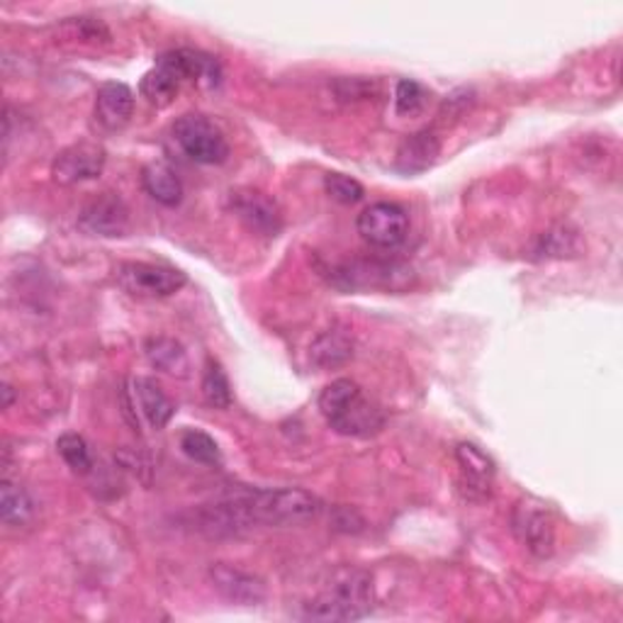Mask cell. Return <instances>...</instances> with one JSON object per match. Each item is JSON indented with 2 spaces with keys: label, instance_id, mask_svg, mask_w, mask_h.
I'll list each match as a JSON object with an SVG mask.
<instances>
[{
  "label": "cell",
  "instance_id": "obj_1",
  "mask_svg": "<svg viewBox=\"0 0 623 623\" xmlns=\"http://www.w3.org/2000/svg\"><path fill=\"white\" fill-rule=\"evenodd\" d=\"M321 509L319 497L300 488L234 490L197 517L207 535H239L252 527H300L315 521Z\"/></svg>",
  "mask_w": 623,
  "mask_h": 623
},
{
  "label": "cell",
  "instance_id": "obj_2",
  "mask_svg": "<svg viewBox=\"0 0 623 623\" xmlns=\"http://www.w3.org/2000/svg\"><path fill=\"white\" fill-rule=\"evenodd\" d=\"M319 412L336 433L354 439H370L385 427L382 409L348 378L334 380L321 390Z\"/></svg>",
  "mask_w": 623,
  "mask_h": 623
},
{
  "label": "cell",
  "instance_id": "obj_3",
  "mask_svg": "<svg viewBox=\"0 0 623 623\" xmlns=\"http://www.w3.org/2000/svg\"><path fill=\"white\" fill-rule=\"evenodd\" d=\"M372 612V582L366 572L348 570L329 590L305 604V621H358Z\"/></svg>",
  "mask_w": 623,
  "mask_h": 623
},
{
  "label": "cell",
  "instance_id": "obj_4",
  "mask_svg": "<svg viewBox=\"0 0 623 623\" xmlns=\"http://www.w3.org/2000/svg\"><path fill=\"white\" fill-rule=\"evenodd\" d=\"M173 140L183 149V154L195 164L217 166L229 156V142L215 122L205 115H183L173 122Z\"/></svg>",
  "mask_w": 623,
  "mask_h": 623
},
{
  "label": "cell",
  "instance_id": "obj_5",
  "mask_svg": "<svg viewBox=\"0 0 623 623\" xmlns=\"http://www.w3.org/2000/svg\"><path fill=\"white\" fill-rule=\"evenodd\" d=\"M115 278L120 288L134 297H168L176 295L188 283V276L183 270L161 264H144V261L120 264Z\"/></svg>",
  "mask_w": 623,
  "mask_h": 623
},
{
  "label": "cell",
  "instance_id": "obj_6",
  "mask_svg": "<svg viewBox=\"0 0 623 623\" xmlns=\"http://www.w3.org/2000/svg\"><path fill=\"white\" fill-rule=\"evenodd\" d=\"M512 529L517 539L535 558H551L555 551V519L548 504L539 500H523L514 507Z\"/></svg>",
  "mask_w": 623,
  "mask_h": 623
},
{
  "label": "cell",
  "instance_id": "obj_7",
  "mask_svg": "<svg viewBox=\"0 0 623 623\" xmlns=\"http://www.w3.org/2000/svg\"><path fill=\"white\" fill-rule=\"evenodd\" d=\"M358 234L376 248L400 246L409 234L407 212L395 203H376L360 212L356 219Z\"/></svg>",
  "mask_w": 623,
  "mask_h": 623
},
{
  "label": "cell",
  "instance_id": "obj_8",
  "mask_svg": "<svg viewBox=\"0 0 623 623\" xmlns=\"http://www.w3.org/2000/svg\"><path fill=\"white\" fill-rule=\"evenodd\" d=\"M334 285L346 290L360 288H388V290H405L412 280V268L400 264H378V261H360V264H346L341 268H334L331 273Z\"/></svg>",
  "mask_w": 623,
  "mask_h": 623
},
{
  "label": "cell",
  "instance_id": "obj_9",
  "mask_svg": "<svg viewBox=\"0 0 623 623\" xmlns=\"http://www.w3.org/2000/svg\"><path fill=\"white\" fill-rule=\"evenodd\" d=\"M105 168V149L93 142H79L64 149L52 166V176L61 185H76L83 181H93Z\"/></svg>",
  "mask_w": 623,
  "mask_h": 623
},
{
  "label": "cell",
  "instance_id": "obj_10",
  "mask_svg": "<svg viewBox=\"0 0 623 623\" xmlns=\"http://www.w3.org/2000/svg\"><path fill=\"white\" fill-rule=\"evenodd\" d=\"M234 215L239 217L248 229L261 236H278L283 229V212L278 203L258 191H234L229 197Z\"/></svg>",
  "mask_w": 623,
  "mask_h": 623
},
{
  "label": "cell",
  "instance_id": "obj_11",
  "mask_svg": "<svg viewBox=\"0 0 623 623\" xmlns=\"http://www.w3.org/2000/svg\"><path fill=\"white\" fill-rule=\"evenodd\" d=\"M79 224L93 236H122L130 227V207L118 193L95 195L81 210Z\"/></svg>",
  "mask_w": 623,
  "mask_h": 623
},
{
  "label": "cell",
  "instance_id": "obj_12",
  "mask_svg": "<svg viewBox=\"0 0 623 623\" xmlns=\"http://www.w3.org/2000/svg\"><path fill=\"white\" fill-rule=\"evenodd\" d=\"M210 582L224 600L239 606H256L266 600V582L252 572L234 568L229 563H215L210 568Z\"/></svg>",
  "mask_w": 623,
  "mask_h": 623
},
{
  "label": "cell",
  "instance_id": "obj_13",
  "mask_svg": "<svg viewBox=\"0 0 623 623\" xmlns=\"http://www.w3.org/2000/svg\"><path fill=\"white\" fill-rule=\"evenodd\" d=\"M456 460L460 468V484H463L468 500H484L490 497L492 480L497 476L494 460L482 451L476 443H458L456 446Z\"/></svg>",
  "mask_w": 623,
  "mask_h": 623
},
{
  "label": "cell",
  "instance_id": "obj_14",
  "mask_svg": "<svg viewBox=\"0 0 623 623\" xmlns=\"http://www.w3.org/2000/svg\"><path fill=\"white\" fill-rule=\"evenodd\" d=\"M134 112V93L127 83L108 81L95 95V118L105 130L115 132L130 122Z\"/></svg>",
  "mask_w": 623,
  "mask_h": 623
},
{
  "label": "cell",
  "instance_id": "obj_15",
  "mask_svg": "<svg viewBox=\"0 0 623 623\" xmlns=\"http://www.w3.org/2000/svg\"><path fill=\"white\" fill-rule=\"evenodd\" d=\"M161 57L168 61L183 83L193 81V83L207 85V89H215L222 79L219 61L212 54L201 52V49H173V52H166Z\"/></svg>",
  "mask_w": 623,
  "mask_h": 623
},
{
  "label": "cell",
  "instance_id": "obj_16",
  "mask_svg": "<svg viewBox=\"0 0 623 623\" xmlns=\"http://www.w3.org/2000/svg\"><path fill=\"white\" fill-rule=\"evenodd\" d=\"M439 154H441V142L433 132L423 130L417 134H409L400 144V149H397L395 168L400 173H407V176H415V173L429 171L436 164Z\"/></svg>",
  "mask_w": 623,
  "mask_h": 623
},
{
  "label": "cell",
  "instance_id": "obj_17",
  "mask_svg": "<svg viewBox=\"0 0 623 623\" xmlns=\"http://www.w3.org/2000/svg\"><path fill=\"white\" fill-rule=\"evenodd\" d=\"M132 395L136 407L142 409L144 419L149 421L152 429H164L176 415V405L171 402V397L164 392V388L152 378H134L132 380Z\"/></svg>",
  "mask_w": 623,
  "mask_h": 623
},
{
  "label": "cell",
  "instance_id": "obj_18",
  "mask_svg": "<svg viewBox=\"0 0 623 623\" xmlns=\"http://www.w3.org/2000/svg\"><path fill=\"white\" fill-rule=\"evenodd\" d=\"M181 85H183V81L178 73L171 69V64L164 57H159L156 67L144 73V79L140 83V93H142V98H146L149 105L168 108L173 101H176Z\"/></svg>",
  "mask_w": 623,
  "mask_h": 623
},
{
  "label": "cell",
  "instance_id": "obj_19",
  "mask_svg": "<svg viewBox=\"0 0 623 623\" xmlns=\"http://www.w3.org/2000/svg\"><path fill=\"white\" fill-rule=\"evenodd\" d=\"M354 358V339L341 329H329L319 334L309 346V360L317 368H339Z\"/></svg>",
  "mask_w": 623,
  "mask_h": 623
},
{
  "label": "cell",
  "instance_id": "obj_20",
  "mask_svg": "<svg viewBox=\"0 0 623 623\" xmlns=\"http://www.w3.org/2000/svg\"><path fill=\"white\" fill-rule=\"evenodd\" d=\"M144 354L149 358V364L168 372V376H178V378L188 376L191 360L181 341L168 339V336H154V339H149L144 344Z\"/></svg>",
  "mask_w": 623,
  "mask_h": 623
},
{
  "label": "cell",
  "instance_id": "obj_21",
  "mask_svg": "<svg viewBox=\"0 0 623 623\" xmlns=\"http://www.w3.org/2000/svg\"><path fill=\"white\" fill-rule=\"evenodd\" d=\"M142 185L156 203L166 207H176L183 201V183L166 164H149L142 171Z\"/></svg>",
  "mask_w": 623,
  "mask_h": 623
},
{
  "label": "cell",
  "instance_id": "obj_22",
  "mask_svg": "<svg viewBox=\"0 0 623 623\" xmlns=\"http://www.w3.org/2000/svg\"><path fill=\"white\" fill-rule=\"evenodd\" d=\"M582 252V242H580V234L575 229L565 227V224H560V227L548 229L539 236V242L533 246V256L535 258H572V256H580Z\"/></svg>",
  "mask_w": 623,
  "mask_h": 623
},
{
  "label": "cell",
  "instance_id": "obj_23",
  "mask_svg": "<svg viewBox=\"0 0 623 623\" xmlns=\"http://www.w3.org/2000/svg\"><path fill=\"white\" fill-rule=\"evenodd\" d=\"M0 517L8 527H24L34 517V502L28 490L10 482L8 478L0 484Z\"/></svg>",
  "mask_w": 623,
  "mask_h": 623
},
{
  "label": "cell",
  "instance_id": "obj_24",
  "mask_svg": "<svg viewBox=\"0 0 623 623\" xmlns=\"http://www.w3.org/2000/svg\"><path fill=\"white\" fill-rule=\"evenodd\" d=\"M203 397L207 400V405L215 409H229L234 402L229 378L217 360H207V368L203 376Z\"/></svg>",
  "mask_w": 623,
  "mask_h": 623
},
{
  "label": "cell",
  "instance_id": "obj_25",
  "mask_svg": "<svg viewBox=\"0 0 623 623\" xmlns=\"http://www.w3.org/2000/svg\"><path fill=\"white\" fill-rule=\"evenodd\" d=\"M181 448H183V453H185V456H188L191 460H195V463L217 466L219 460H222V453H219L217 441L212 439L210 433L201 431V429L183 431V436H181Z\"/></svg>",
  "mask_w": 623,
  "mask_h": 623
},
{
  "label": "cell",
  "instance_id": "obj_26",
  "mask_svg": "<svg viewBox=\"0 0 623 623\" xmlns=\"http://www.w3.org/2000/svg\"><path fill=\"white\" fill-rule=\"evenodd\" d=\"M57 451H59L61 458H64V463L73 472H81V476H85V472H91L93 458H91L89 443H85L83 436L71 433V431L69 433H61L59 439H57Z\"/></svg>",
  "mask_w": 623,
  "mask_h": 623
},
{
  "label": "cell",
  "instance_id": "obj_27",
  "mask_svg": "<svg viewBox=\"0 0 623 623\" xmlns=\"http://www.w3.org/2000/svg\"><path fill=\"white\" fill-rule=\"evenodd\" d=\"M427 103H429V93L421 83L409 81V79L397 83V91H395L397 115H402V118L419 115V112L427 108Z\"/></svg>",
  "mask_w": 623,
  "mask_h": 623
},
{
  "label": "cell",
  "instance_id": "obj_28",
  "mask_svg": "<svg viewBox=\"0 0 623 623\" xmlns=\"http://www.w3.org/2000/svg\"><path fill=\"white\" fill-rule=\"evenodd\" d=\"M324 191L339 205H356L364 201L366 195L364 185L351 176H344V173H327V176H324Z\"/></svg>",
  "mask_w": 623,
  "mask_h": 623
},
{
  "label": "cell",
  "instance_id": "obj_29",
  "mask_svg": "<svg viewBox=\"0 0 623 623\" xmlns=\"http://www.w3.org/2000/svg\"><path fill=\"white\" fill-rule=\"evenodd\" d=\"M370 91L372 83H368L366 79H344L336 83V93H339L341 101H364Z\"/></svg>",
  "mask_w": 623,
  "mask_h": 623
},
{
  "label": "cell",
  "instance_id": "obj_30",
  "mask_svg": "<svg viewBox=\"0 0 623 623\" xmlns=\"http://www.w3.org/2000/svg\"><path fill=\"white\" fill-rule=\"evenodd\" d=\"M12 402H16V392H12V385H3V409H10Z\"/></svg>",
  "mask_w": 623,
  "mask_h": 623
}]
</instances>
